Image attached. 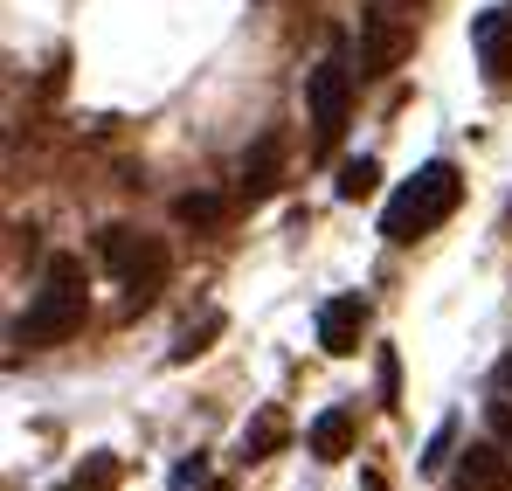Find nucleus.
Masks as SVG:
<instances>
[{
  "instance_id": "15",
  "label": "nucleus",
  "mask_w": 512,
  "mask_h": 491,
  "mask_svg": "<svg viewBox=\"0 0 512 491\" xmlns=\"http://www.w3.org/2000/svg\"><path fill=\"white\" fill-rule=\"evenodd\" d=\"M215 332H222V312H208L201 326L180 332V339H173V360H194V353H208V339H215Z\"/></svg>"
},
{
  "instance_id": "16",
  "label": "nucleus",
  "mask_w": 512,
  "mask_h": 491,
  "mask_svg": "<svg viewBox=\"0 0 512 491\" xmlns=\"http://www.w3.org/2000/svg\"><path fill=\"white\" fill-rule=\"evenodd\" d=\"M450 443H457V422H443V429L429 436V457H423V471H443V457H450Z\"/></svg>"
},
{
  "instance_id": "11",
  "label": "nucleus",
  "mask_w": 512,
  "mask_h": 491,
  "mask_svg": "<svg viewBox=\"0 0 512 491\" xmlns=\"http://www.w3.org/2000/svg\"><path fill=\"white\" fill-rule=\"evenodd\" d=\"M374 180H381V166H374V160H346L340 180H333V194H340V201H367V194H374Z\"/></svg>"
},
{
  "instance_id": "19",
  "label": "nucleus",
  "mask_w": 512,
  "mask_h": 491,
  "mask_svg": "<svg viewBox=\"0 0 512 491\" xmlns=\"http://www.w3.org/2000/svg\"><path fill=\"white\" fill-rule=\"evenodd\" d=\"M499 388H506V395H512V353H506V360H499Z\"/></svg>"
},
{
  "instance_id": "20",
  "label": "nucleus",
  "mask_w": 512,
  "mask_h": 491,
  "mask_svg": "<svg viewBox=\"0 0 512 491\" xmlns=\"http://www.w3.org/2000/svg\"><path fill=\"white\" fill-rule=\"evenodd\" d=\"M367 491H381V478H367Z\"/></svg>"
},
{
  "instance_id": "18",
  "label": "nucleus",
  "mask_w": 512,
  "mask_h": 491,
  "mask_svg": "<svg viewBox=\"0 0 512 491\" xmlns=\"http://www.w3.org/2000/svg\"><path fill=\"white\" fill-rule=\"evenodd\" d=\"M492 436L512 450V402H492Z\"/></svg>"
},
{
  "instance_id": "13",
  "label": "nucleus",
  "mask_w": 512,
  "mask_h": 491,
  "mask_svg": "<svg viewBox=\"0 0 512 491\" xmlns=\"http://www.w3.org/2000/svg\"><path fill=\"white\" fill-rule=\"evenodd\" d=\"M277 443H284V415L270 409V415H256V429H250V436H243V457H250V464H256V457H270Z\"/></svg>"
},
{
  "instance_id": "9",
  "label": "nucleus",
  "mask_w": 512,
  "mask_h": 491,
  "mask_svg": "<svg viewBox=\"0 0 512 491\" xmlns=\"http://www.w3.org/2000/svg\"><path fill=\"white\" fill-rule=\"evenodd\" d=\"M346 450H353V409H326L312 422V457L319 464H340Z\"/></svg>"
},
{
  "instance_id": "12",
  "label": "nucleus",
  "mask_w": 512,
  "mask_h": 491,
  "mask_svg": "<svg viewBox=\"0 0 512 491\" xmlns=\"http://www.w3.org/2000/svg\"><path fill=\"white\" fill-rule=\"evenodd\" d=\"M173 222H187V229H215V222H222V201H215V194H180V201H173Z\"/></svg>"
},
{
  "instance_id": "10",
  "label": "nucleus",
  "mask_w": 512,
  "mask_h": 491,
  "mask_svg": "<svg viewBox=\"0 0 512 491\" xmlns=\"http://www.w3.org/2000/svg\"><path fill=\"white\" fill-rule=\"evenodd\" d=\"M243 201H263V194H277V139H256V153H243Z\"/></svg>"
},
{
  "instance_id": "8",
  "label": "nucleus",
  "mask_w": 512,
  "mask_h": 491,
  "mask_svg": "<svg viewBox=\"0 0 512 491\" xmlns=\"http://www.w3.org/2000/svg\"><path fill=\"white\" fill-rule=\"evenodd\" d=\"M360 339H367V298L360 291H346V298H326L319 305V346L346 360V353H360Z\"/></svg>"
},
{
  "instance_id": "5",
  "label": "nucleus",
  "mask_w": 512,
  "mask_h": 491,
  "mask_svg": "<svg viewBox=\"0 0 512 491\" xmlns=\"http://www.w3.org/2000/svg\"><path fill=\"white\" fill-rule=\"evenodd\" d=\"M409 28L388 14V7H360V77H388L402 56H409Z\"/></svg>"
},
{
  "instance_id": "14",
  "label": "nucleus",
  "mask_w": 512,
  "mask_h": 491,
  "mask_svg": "<svg viewBox=\"0 0 512 491\" xmlns=\"http://www.w3.org/2000/svg\"><path fill=\"white\" fill-rule=\"evenodd\" d=\"M111 485H118V457H90V464L63 491H111Z\"/></svg>"
},
{
  "instance_id": "4",
  "label": "nucleus",
  "mask_w": 512,
  "mask_h": 491,
  "mask_svg": "<svg viewBox=\"0 0 512 491\" xmlns=\"http://www.w3.org/2000/svg\"><path fill=\"white\" fill-rule=\"evenodd\" d=\"M305 111H312V146H319V153H333V146H340V132H346V118H353V70H346L340 49L305 77Z\"/></svg>"
},
{
  "instance_id": "7",
  "label": "nucleus",
  "mask_w": 512,
  "mask_h": 491,
  "mask_svg": "<svg viewBox=\"0 0 512 491\" xmlns=\"http://www.w3.org/2000/svg\"><path fill=\"white\" fill-rule=\"evenodd\" d=\"M450 485L457 491H512V450L492 436V443H471V450H457V464H450Z\"/></svg>"
},
{
  "instance_id": "1",
  "label": "nucleus",
  "mask_w": 512,
  "mask_h": 491,
  "mask_svg": "<svg viewBox=\"0 0 512 491\" xmlns=\"http://www.w3.org/2000/svg\"><path fill=\"white\" fill-rule=\"evenodd\" d=\"M77 326H84V256H49L35 305L14 326V346H63Z\"/></svg>"
},
{
  "instance_id": "6",
  "label": "nucleus",
  "mask_w": 512,
  "mask_h": 491,
  "mask_svg": "<svg viewBox=\"0 0 512 491\" xmlns=\"http://www.w3.org/2000/svg\"><path fill=\"white\" fill-rule=\"evenodd\" d=\"M471 49H478L485 83H492V90H506V83H512V14H506V7L471 14Z\"/></svg>"
},
{
  "instance_id": "3",
  "label": "nucleus",
  "mask_w": 512,
  "mask_h": 491,
  "mask_svg": "<svg viewBox=\"0 0 512 491\" xmlns=\"http://www.w3.org/2000/svg\"><path fill=\"white\" fill-rule=\"evenodd\" d=\"M97 263L132 291V305H146L160 284H167V270H173V256L160 236H146V229H125V222H111L104 236H97Z\"/></svg>"
},
{
  "instance_id": "17",
  "label": "nucleus",
  "mask_w": 512,
  "mask_h": 491,
  "mask_svg": "<svg viewBox=\"0 0 512 491\" xmlns=\"http://www.w3.org/2000/svg\"><path fill=\"white\" fill-rule=\"evenodd\" d=\"M395 395H402V374H395V353H381V402L395 409Z\"/></svg>"
},
{
  "instance_id": "2",
  "label": "nucleus",
  "mask_w": 512,
  "mask_h": 491,
  "mask_svg": "<svg viewBox=\"0 0 512 491\" xmlns=\"http://www.w3.org/2000/svg\"><path fill=\"white\" fill-rule=\"evenodd\" d=\"M457 201H464V180H457V166L450 160H429L395 201H388V215H381V236L388 243H416L429 236L436 222H450L457 215Z\"/></svg>"
}]
</instances>
